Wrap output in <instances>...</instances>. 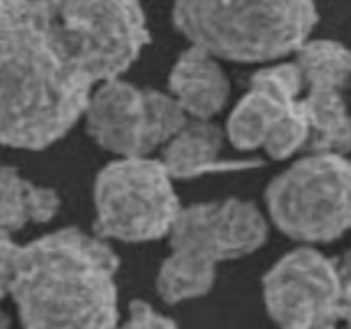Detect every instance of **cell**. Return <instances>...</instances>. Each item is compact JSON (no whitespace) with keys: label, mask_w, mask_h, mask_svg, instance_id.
<instances>
[{"label":"cell","mask_w":351,"mask_h":329,"mask_svg":"<svg viewBox=\"0 0 351 329\" xmlns=\"http://www.w3.org/2000/svg\"><path fill=\"white\" fill-rule=\"evenodd\" d=\"M95 88L72 62L57 21L0 0V146L43 149L82 117Z\"/></svg>","instance_id":"obj_1"},{"label":"cell","mask_w":351,"mask_h":329,"mask_svg":"<svg viewBox=\"0 0 351 329\" xmlns=\"http://www.w3.org/2000/svg\"><path fill=\"white\" fill-rule=\"evenodd\" d=\"M117 269L101 236L62 228L21 245L9 295L26 328H112Z\"/></svg>","instance_id":"obj_2"},{"label":"cell","mask_w":351,"mask_h":329,"mask_svg":"<svg viewBox=\"0 0 351 329\" xmlns=\"http://www.w3.org/2000/svg\"><path fill=\"white\" fill-rule=\"evenodd\" d=\"M173 24L191 45L235 62L293 53L317 23L315 0H173Z\"/></svg>","instance_id":"obj_3"},{"label":"cell","mask_w":351,"mask_h":329,"mask_svg":"<svg viewBox=\"0 0 351 329\" xmlns=\"http://www.w3.org/2000/svg\"><path fill=\"white\" fill-rule=\"evenodd\" d=\"M351 171L341 153H311L273 178L266 204L274 225L290 239L326 243L348 230Z\"/></svg>","instance_id":"obj_4"},{"label":"cell","mask_w":351,"mask_h":329,"mask_svg":"<svg viewBox=\"0 0 351 329\" xmlns=\"http://www.w3.org/2000/svg\"><path fill=\"white\" fill-rule=\"evenodd\" d=\"M171 180L163 163L147 156L106 164L95 182L98 236L132 243L167 236L180 211Z\"/></svg>","instance_id":"obj_5"},{"label":"cell","mask_w":351,"mask_h":329,"mask_svg":"<svg viewBox=\"0 0 351 329\" xmlns=\"http://www.w3.org/2000/svg\"><path fill=\"white\" fill-rule=\"evenodd\" d=\"M57 24L72 62L93 84L120 77L149 43L139 0H65Z\"/></svg>","instance_id":"obj_6"},{"label":"cell","mask_w":351,"mask_h":329,"mask_svg":"<svg viewBox=\"0 0 351 329\" xmlns=\"http://www.w3.org/2000/svg\"><path fill=\"white\" fill-rule=\"evenodd\" d=\"M263 287L267 314L283 328H335L350 317L346 264L312 247L281 257L266 273Z\"/></svg>","instance_id":"obj_7"},{"label":"cell","mask_w":351,"mask_h":329,"mask_svg":"<svg viewBox=\"0 0 351 329\" xmlns=\"http://www.w3.org/2000/svg\"><path fill=\"white\" fill-rule=\"evenodd\" d=\"M170 256L208 273L223 260L239 259L267 239L263 212L249 201L199 202L178 211L167 233Z\"/></svg>","instance_id":"obj_8"},{"label":"cell","mask_w":351,"mask_h":329,"mask_svg":"<svg viewBox=\"0 0 351 329\" xmlns=\"http://www.w3.org/2000/svg\"><path fill=\"white\" fill-rule=\"evenodd\" d=\"M304 81L302 108L307 115L308 153H341L350 149V115L346 88L350 79V51L332 40L305 41L295 50Z\"/></svg>","instance_id":"obj_9"},{"label":"cell","mask_w":351,"mask_h":329,"mask_svg":"<svg viewBox=\"0 0 351 329\" xmlns=\"http://www.w3.org/2000/svg\"><path fill=\"white\" fill-rule=\"evenodd\" d=\"M302 89L304 81L295 62L257 71L226 123L230 143L242 151L263 147L269 130L297 101Z\"/></svg>","instance_id":"obj_10"},{"label":"cell","mask_w":351,"mask_h":329,"mask_svg":"<svg viewBox=\"0 0 351 329\" xmlns=\"http://www.w3.org/2000/svg\"><path fill=\"white\" fill-rule=\"evenodd\" d=\"M82 117L88 134L101 147L119 156H146L144 89L120 77L101 81L89 93Z\"/></svg>","instance_id":"obj_11"},{"label":"cell","mask_w":351,"mask_h":329,"mask_svg":"<svg viewBox=\"0 0 351 329\" xmlns=\"http://www.w3.org/2000/svg\"><path fill=\"white\" fill-rule=\"evenodd\" d=\"M170 95L192 119H211L228 101L230 81L216 57L191 45L173 64L168 79Z\"/></svg>","instance_id":"obj_12"},{"label":"cell","mask_w":351,"mask_h":329,"mask_svg":"<svg viewBox=\"0 0 351 329\" xmlns=\"http://www.w3.org/2000/svg\"><path fill=\"white\" fill-rule=\"evenodd\" d=\"M225 134L209 119H192L163 144L161 163L171 178H195L209 171L240 168L243 163L219 160Z\"/></svg>","instance_id":"obj_13"},{"label":"cell","mask_w":351,"mask_h":329,"mask_svg":"<svg viewBox=\"0 0 351 329\" xmlns=\"http://www.w3.org/2000/svg\"><path fill=\"white\" fill-rule=\"evenodd\" d=\"M60 197L21 177L16 168L0 163V228L12 233L29 223H47L57 215Z\"/></svg>","instance_id":"obj_14"},{"label":"cell","mask_w":351,"mask_h":329,"mask_svg":"<svg viewBox=\"0 0 351 329\" xmlns=\"http://www.w3.org/2000/svg\"><path fill=\"white\" fill-rule=\"evenodd\" d=\"M189 120L180 103L167 93L144 89V154L167 144Z\"/></svg>","instance_id":"obj_15"},{"label":"cell","mask_w":351,"mask_h":329,"mask_svg":"<svg viewBox=\"0 0 351 329\" xmlns=\"http://www.w3.org/2000/svg\"><path fill=\"white\" fill-rule=\"evenodd\" d=\"M308 134L311 127L298 96L297 101L269 130L263 147L273 160H287L297 151L304 149L308 141Z\"/></svg>","instance_id":"obj_16"},{"label":"cell","mask_w":351,"mask_h":329,"mask_svg":"<svg viewBox=\"0 0 351 329\" xmlns=\"http://www.w3.org/2000/svg\"><path fill=\"white\" fill-rule=\"evenodd\" d=\"M19 249L21 245L14 242L10 233L0 228V300L9 295L10 283L16 273Z\"/></svg>","instance_id":"obj_17"},{"label":"cell","mask_w":351,"mask_h":329,"mask_svg":"<svg viewBox=\"0 0 351 329\" xmlns=\"http://www.w3.org/2000/svg\"><path fill=\"white\" fill-rule=\"evenodd\" d=\"M125 326L129 328H173V319L154 310L147 302L132 300L129 304V319Z\"/></svg>","instance_id":"obj_18"},{"label":"cell","mask_w":351,"mask_h":329,"mask_svg":"<svg viewBox=\"0 0 351 329\" xmlns=\"http://www.w3.org/2000/svg\"><path fill=\"white\" fill-rule=\"evenodd\" d=\"M16 2L34 19L51 23V21L58 19V14H60L65 0H16Z\"/></svg>","instance_id":"obj_19"},{"label":"cell","mask_w":351,"mask_h":329,"mask_svg":"<svg viewBox=\"0 0 351 329\" xmlns=\"http://www.w3.org/2000/svg\"><path fill=\"white\" fill-rule=\"evenodd\" d=\"M7 324H9V319H7L5 315L0 312V328H3V326H7Z\"/></svg>","instance_id":"obj_20"}]
</instances>
